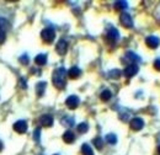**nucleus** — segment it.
<instances>
[{
    "mask_svg": "<svg viewBox=\"0 0 160 155\" xmlns=\"http://www.w3.org/2000/svg\"><path fill=\"white\" fill-rule=\"evenodd\" d=\"M67 70L64 68H58L53 72V77H52V81L54 84V86L57 89H64L65 84H67Z\"/></svg>",
    "mask_w": 160,
    "mask_h": 155,
    "instance_id": "obj_1",
    "label": "nucleus"
},
{
    "mask_svg": "<svg viewBox=\"0 0 160 155\" xmlns=\"http://www.w3.org/2000/svg\"><path fill=\"white\" fill-rule=\"evenodd\" d=\"M41 37L46 43H52L54 41V37H56V32L52 27H47L41 32Z\"/></svg>",
    "mask_w": 160,
    "mask_h": 155,
    "instance_id": "obj_2",
    "label": "nucleus"
},
{
    "mask_svg": "<svg viewBox=\"0 0 160 155\" xmlns=\"http://www.w3.org/2000/svg\"><path fill=\"white\" fill-rule=\"evenodd\" d=\"M138 70H139V67H138L136 63H132V64H129V65H128V67L124 69L123 74H124V77L132 78V77H134V75L138 73Z\"/></svg>",
    "mask_w": 160,
    "mask_h": 155,
    "instance_id": "obj_3",
    "label": "nucleus"
},
{
    "mask_svg": "<svg viewBox=\"0 0 160 155\" xmlns=\"http://www.w3.org/2000/svg\"><path fill=\"white\" fill-rule=\"evenodd\" d=\"M118 38H120L118 31H117L115 27H110L108 31H107V33H106V39H107L108 42H111V43H115Z\"/></svg>",
    "mask_w": 160,
    "mask_h": 155,
    "instance_id": "obj_4",
    "label": "nucleus"
},
{
    "mask_svg": "<svg viewBox=\"0 0 160 155\" xmlns=\"http://www.w3.org/2000/svg\"><path fill=\"white\" fill-rule=\"evenodd\" d=\"M79 102H80L79 97L75 96V95H70V96L65 100V105H67V107L70 108V110L77 108V107L79 106Z\"/></svg>",
    "mask_w": 160,
    "mask_h": 155,
    "instance_id": "obj_5",
    "label": "nucleus"
},
{
    "mask_svg": "<svg viewBox=\"0 0 160 155\" xmlns=\"http://www.w3.org/2000/svg\"><path fill=\"white\" fill-rule=\"evenodd\" d=\"M120 21H121V23H122L124 27H127V28L133 27V20L131 18V15L127 14V12H122V14H121Z\"/></svg>",
    "mask_w": 160,
    "mask_h": 155,
    "instance_id": "obj_6",
    "label": "nucleus"
},
{
    "mask_svg": "<svg viewBox=\"0 0 160 155\" xmlns=\"http://www.w3.org/2000/svg\"><path fill=\"white\" fill-rule=\"evenodd\" d=\"M145 43H147V46H148L149 48H153V49H154V48L159 47L160 39H159V37L152 35V36H148V37L145 38Z\"/></svg>",
    "mask_w": 160,
    "mask_h": 155,
    "instance_id": "obj_7",
    "label": "nucleus"
},
{
    "mask_svg": "<svg viewBox=\"0 0 160 155\" xmlns=\"http://www.w3.org/2000/svg\"><path fill=\"white\" fill-rule=\"evenodd\" d=\"M56 51H57V53L59 56H64L67 53V51H68V42L65 39H60L59 42L57 43V46H56Z\"/></svg>",
    "mask_w": 160,
    "mask_h": 155,
    "instance_id": "obj_8",
    "label": "nucleus"
},
{
    "mask_svg": "<svg viewBox=\"0 0 160 155\" xmlns=\"http://www.w3.org/2000/svg\"><path fill=\"white\" fill-rule=\"evenodd\" d=\"M129 126H131V128L133 131H140L144 127V121L139 117H136L129 122Z\"/></svg>",
    "mask_w": 160,
    "mask_h": 155,
    "instance_id": "obj_9",
    "label": "nucleus"
},
{
    "mask_svg": "<svg viewBox=\"0 0 160 155\" xmlns=\"http://www.w3.org/2000/svg\"><path fill=\"white\" fill-rule=\"evenodd\" d=\"M14 129L18 133H25L27 131V123L26 121H18L14 123Z\"/></svg>",
    "mask_w": 160,
    "mask_h": 155,
    "instance_id": "obj_10",
    "label": "nucleus"
},
{
    "mask_svg": "<svg viewBox=\"0 0 160 155\" xmlns=\"http://www.w3.org/2000/svg\"><path fill=\"white\" fill-rule=\"evenodd\" d=\"M40 123L43 127H51L53 124V117L51 115H43L40 118Z\"/></svg>",
    "mask_w": 160,
    "mask_h": 155,
    "instance_id": "obj_11",
    "label": "nucleus"
},
{
    "mask_svg": "<svg viewBox=\"0 0 160 155\" xmlns=\"http://www.w3.org/2000/svg\"><path fill=\"white\" fill-rule=\"evenodd\" d=\"M67 74H68V77L70 78V79H78L81 75V70L78 67H73V68L69 69V72Z\"/></svg>",
    "mask_w": 160,
    "mask_h": 155,
    "instance_id": "obj_12",
    "label": "nucleus"
},
{
    "mask_svg": "<svg viewBox=\"0 0 160 155\" xmlns=\"http://www.w3.org/2000/svg\"><path fill=\"white\" fill-rule=\"evenodd\" d=\"M63 140H64L65 143L70 144V143H73V142L75 140V136H74V133H73L72 131H67V132L63 134Z\"/></svg>",
    "mask_w": 160,
    "mask_h": 155,
    "instance_id": "obj_13",
    "label": "nucleus"
},
{
    "mask_svg": "<svg viewBox=\"0 0 160 155\" xmlns=\"http://www.w3.org/2000/svg\"><path fill=\"white\" fill-rule=\"evenodd\" d=\"M46 86H47V84H46L44 81H41V82L37 84V86H36V92H37V95H38V96H42V95L44 94Z\"/></svg>",
    "mask_w": 160,
    "mask_h": 155,
    "instance_id": "obj_14",
    "label": "nucleus"
},
{
    "mask_svg": "<svg viewBox=\"0 0 160 155\" xmlns=\"http://www.w3.org/2000/svg\"><path fill=\"white\" fill-rule=\"evenodd\" d=\"M35 63L37 65H44L47 63V56L46 54H38L36 58H35Z\"/></svg>",
    "mask_w": 160,
    "mask_h": 155,
    "instance_id": "obj_15",
    "label": "nucleus"
},
{
    "mask_svg": "<svg viewBox=\"0 0 160 155\" xmlns=\"http://www.w3.org/2000/svg\"><path fill=\"white\" fill-rule=\"evenodd\" d=\"M81 153L84 155H94L92 149H91V147H90L89 144H82V147H81Z\"/></svg>",
    "mask_w": 160,
    "mask_h": 155,
    "instance_id": "obj_16",
    "label": "nucleus"
},
{
    "mask_svg": "<svg viewBox=\"0 0 160 155\" xmlns=\"http://www.w3.org/2000/svg\"><path fill=\"white\" fill-rule=\"evenodd\" d=\"M126 58L128 60H131V62H140V58L133 52H127L126 53Z\"/></svg>",
    "mask_w": 160,
    "mask_h": 155,
    "instance_id": "obj_17",
    "label": "nucleus"
},
{
    "mask_svg": "<svg viewBox=\"0 0 160 155\" xmlns=\"http://www.w3.org/2000/svg\"><path fill=\"white\" fill-rule=\"evenodd\" d=\"M111 96H112V94H111V91H110V90H103L100 95L101 100H102V101H105V102H106V101H108V100L111 98Z\"/></svg>",
    "mask_w": 160,
    "mask_h": 155,
    "instance_id": "obj_18",
    "label": "nucleus"
},
{
    "mask_svg": "<svg viewBox=\"0 0 160 155\" xmlns=\"http://www.w3.org/2000/svg\"><path fill=\"white\" fill-rule=\"evenodd\" d=\"M62 123L64 126H74V118L73 117H64V118H62Z\"/></svg>",
    "mask_w": 160,
    "mask_h": 155,
    "instance_id": "obj_19",
    "label": "nucleus"
},
{
    "mask_svg": "<svg viewBox=\"0 0 160 155\" xmlns=\"http://www.w3.org/2000/svg\"><path fill=\"white\" fill-rule=\"evenodd\" d=\"M106 142L108 144H116L117 143V137L115 136V134H112V133H110V134L106 136Z\"/></svg>",
    "mask_w": 160,
    "mask_h": 155,
    "instance_id": "obj_20",
    "label": "nucleus"
},
{
    "mask_svg": "<svg viewBox=\"0 0 160 155\" xmlns=\"http://www.w3.org/2000/svg\"><path fill=\"white\" fill-rule=\"evenodd\" d=\"M88 129H89L88 123L82 122V123L78 124V132H79V133H85V132H88Z\"/></svg>",
    "mask_w": 160,
    "mask_h": 155,
    "instance_id": "obj_21",
    "label": "nucleus"
},
{
    "mask_svg": "<svg viewBox=\"0 0 160 155\" xmlns=\"http://www.w3.org/2000/svg\"><path fill=\"white\" fill-rule=\"evenodd\" d=\"M128 4L126 1H116L115 2V8L118 9V10H123V9H127Z\"/></svg>",
    "mask_w": 160,
    "mask_h": 155,
    "instance_id": "obj_22",
    "label": "nucleus"
},
{
    "mask_svg": "<svg viewBox=\"0 0 160 155\" xmlns=\"http://www.w3.org/2000/svg\"><path fill=\"white\" fill-rule=\"evenodd\" d=\"M94 144H95V147H96L99 150H101V149H102V147H103V140L101 139L100 137H98V138H95V139H94Z\"/></svg>",
    "mask_w": 160,
    "mask_h": 155,
    "instance_id": "obj_23",
    "label": "nucleus"
},
{
    "mask_svg": "<svg viewBox=\"0 0 160 155\" xmlns=\"http://www.w3.org/2000/svg\"><path fill=\"white\" fill-rule=\"evenodd\" d=\"M8 28H9V22H8L5 19L0 18V30H4V31L6 32Z\"/></svg>",
    "mask_w": 160,
    "mask_h": 155,
    "instance_id": "obj_24",
    "label": "nucleus"
},
{
    "mask_svg": "<svg viewBox=\"0 0 160 155\" xmlns=\"http://www.w3.org/2000/svg\"><path fill=\"white\" fill-rule=\"evenodd\" d=\"M40 137H41V129L40 128H36L35 132H33V139L36 142H40Z\"/></svg>",
    "mask_w": 160,
    "mask_h": 155,
    "instance_id": "obj_25",
    "label": "nucleus"
},
{
    "mask_svg": "<svg viewBox=\"0 0 160 155\" xmlns=\"http://www.w3.org/2000/svg\"><path fill=\"white\" fill-rule=\"evenodd\" d=\"M110 77L111 78H120L121 77V72L120 70H117V69H115V70H112V72H110Z\"/></svg>",
    "mask_w": 160,
    "mask_h": 155,
    "instance_id": "obj_26",
    "label": "nucleus"
},
{
    "mask_svg": "<svg viewBox=\"0 0 160 155\" xmlns=\"http://www.w3.org/2000/svg\"><path fill=\"white\" fill-rule=\"evenodd\" d=\"M6 39V32L4 30H0V44H2Z\"/></svg>",
    "mask_w": 160,
    "mask_h": 155,
    "instance_id": "obj_27",
    "label": "nucleus"
},
{
    "mask_svg": "<svg viewBox=\"0 0 160 155\" xmlns=\"http://www.w3.org/2000/svg\"><path fill=\"white\" fill-rule=\"evenodd\" d=\"M19 60H20L21 64H27V63H28V57H27L26 54H23V56H21Z\"/></svg>",
    "mask_w": 160,
    "mask_h": 155,
    "instance_id": "obj_28",
    "label": "nucleus"
},
{
    "mask_svg": "<svg viewBox=\"0 0 160 155\" xmlns=\"http://www.w3.org/2000/svg\"><path fill=\"white\" fill-rule=\"evenodd\" d=\"M154 68H155L158 72H160V58L155 59V62H154Z\"/></svg>",
    "mask_w": 160,
    "mask_h": 155,
    "instance_id": "obj_29",
    "label": "nucleus"
},
{
    "mask_svg": "<svg viewBox=\"0 0 160 155\" xmlns=\"http://www.w3.org/2000/svg\"><path fill=\"white\" fill-rule=\"evenodd\" d=\"M20 86L22 88V89H26V88H27V85H26V81H25L23 79H21V80H20Z\"/></svg>",
    "mask_w": 160,
    "mask_h": 155,
    "instance_id": "obj_30",
    "label": "nucleus"
},
{
    "mask_svg": "<svg viewBox=\"0 0 160 155\" xmlns=\"http://www.w3.org/2000/svg\"><path fill=\"white\" fill-rule=\"evenodd\" d=\"M1 150H2V143L0 142V152H1Z\"/></svg>",
    "mask_w": 160,
    "mask_h": 155,
    "instance_id": "obj_31",
    "label": "nucleus"
},
{
    "mask_svg": "<svg viewBox=\"0 0 160 155\" xmlns=\"http://www.w3.org/2000/svg\"><path fill=\"white\" fill-rule=\"evenodd\" d=\"M158 153H159V155H160V145L158 147Z\"/></svg>",
    "mask_w": 160,
    "mask_h": 155,
    "instance_id": "obj_32",
    "label": "nucleus"
},
{
    "mask_svg": "<svg viewBox=\"0 0 160 155\" xmlns=\"http://www.w3.org/2000/svg\"><path fill=\"white\" fill-rule=\"evenodd\" d=\"M54 155H58V154H54Z\"/></svg>",
    "mask_w": 160,
    "mask_h": 155,
    "instance_id": "obj_33",
    "label": "nucleus"
}]
</instances>
